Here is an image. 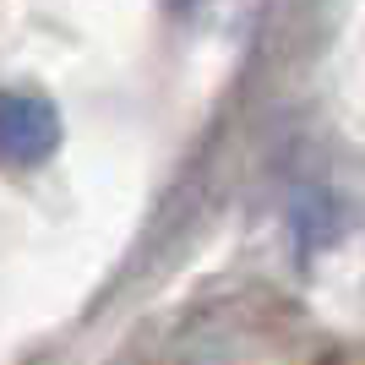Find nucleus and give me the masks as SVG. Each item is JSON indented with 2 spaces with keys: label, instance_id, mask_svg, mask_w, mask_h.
I'll list each match as a JSON object with an SVG mask.
<instances>
[{
  "label": "nucleus",
  "instance_id": "obj_1",
  "mask_svg": "<svg viewBox=\"0 0 365 365\" xmlns=\"http://www.w3.org/2000/svg\"><path fill=\"white\" fill-rule=\"evenodd\" d=\"M61 153V109L44 93L6 88L0 93V164L6 169H38Z\"/></svg>",
  "mask_w": 365,
  "mask_h": 365
},
{
  "label": "nucleus",
  "instance_id": "obj_2",
  "mask_svg": "<svg viewBox=\"0 0 365 365\" xmlns=\"http://www.w3.org/2000/svg\"><path fill=\"white\" fill-rule=\"evenodd\" d=\"M338 229H344V202L333 191H300V202H294V240H300V251L333 245Z\"/></svg>",
  "mask_w": 365,
  "mask_h": 365
}]
</instances>
